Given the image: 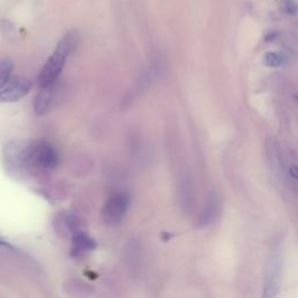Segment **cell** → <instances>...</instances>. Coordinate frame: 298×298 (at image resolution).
<instances>
[{"instance_id": "cell-1", "label": "cell", "mask_w": 298, "mask_h": 298, "mask_svg": "<svg viewBox=\"0 0 298 298\" xmlns=\"http://www.w3.org/2000/svg\"><path fill=\"white\" fill-rule=\"evenodd\" d=\"M78 35L76 31H69L57 43L54 53L45 63L39 74V84L41 88L59 82L66 60L77 47Z\"/></svg>"}, {"instance_id": "cell-2", "label": "cell", "mask_w": 298, "mask_h": 298, "mask_svg": "<svg viewBox=\"0 0 298 298\" xmlns=\"http://www.w3.org/2000/svg\"><path fill=\"white\" fill-rule=\"evenodd\" d=\"M31 141L13 140L5 144L2 150V162L11 177L26 179L33 177L30 164Z\"/></svg>"}, {"instance_id": "cell-3", "label": "cell", "mask_w": 298, "mask_h": 298, "mask_svg": "<svg viewBox=\"0 0 298 298\" xmlns=\"http://www.w3.org/2000/svg\"><path fill=\"white\" fill-rule=\"evenodd\" d=\"M31 168L33 175L54 170L59 166V154L47 141H31L30 148Z\"/></svg>"}, {"instance_id": "cell-4", "label": "cell", "mask_w": 298, "mask_h": 298, "mask_svg": "<svg viewBox=\"0 0 298 298\" xmlns=\"http://www.w3.org/2000/svg\"><path fill=\"white\" fill-rule=\"evenodd\" d=\"M131 205V196L126 191H120L106 202L103 207V221L110 226H117L125 219Z\"/></svg>"}, {"instance_id": "cell-5", "label": "cell", "mask_w": 298, "mask_h": 298, "mask_svg": "<svg viewBox=\"0 0 298 298\" xmlns=\"http://www.w3.org/2000/svg\"><path fill=\"white\" fill-rule=\"evenodd\" d=\"M31 89V82L22 76L11 77L10 80L0 88V103H13L20 100Z\"/></svg>"}, {"instance_id": "cell-6", "label": "cell", "mask_w": 298, "mask_h": 298, "mask_svg": "<svg viewBox=\"0 0 298 298\" xmlns=\"http://www.w3.org/2000/svg\"><path fill=\"white\" fill-rule=\"evenodd\" d=\"M61 94H62V88H61L59 82L41 88V91L36 95L35 102H34L35 114L43 115L48 113L50 110H53L54 106L59 103Z\"/></svg>"}, {"instance_id": "cell-7", "label": "cell", "mask_w": 298, "mask_h": 298, "mask_svg": "<svg viewBox=\"0 0 298 298\" xmlns=\"http://www.w3.org/2000/svg\"><path fill=\"white\" fill-rule=\"evenodd\" d=\"M97 244L84 230L76 231L71 234V254L79 256L89 251H94Z\"/></svg>"}, {"instance_id": "cell-8", "label": "cell", "mask_w": 298, "mask_h": 298, "mask_svg": "<svg viewBox=\"0 0 298 298\" xmlns=\"http://www.w3.org/2000/svg\"><path fill=\"white\" fill-rule=\"evenodd\" d=\"M218 198H217L216 193L212 192L209 197V201H207V204L205 206L203 213H202L201 219H199V225L201 226H206V225L211 224V222L215 220L217 213H218Z\"/></svg>"}, {"instance_id": "cell-9", "label": "cell", "mask_w": 298, "mask_h": 298, "mask_svg": "<svg viewBox=\"0 0 298 298\" xmlns=\"http://www.w3.org/2000/svg\"><path fill=\"white\" fill-rule=\"evenodd\" d=\"M14 64L10 59L0 60V88L5 85L12 77Z\"/></svg>"}, {"instance_id": "cell-10", "label": "cell", "mask_w": 298, "mask_h": 298, "mask_svg": "<svg viewBox=\"0 0 298 298\" xmlns=\"http://www.w3.org/2000/svg\"><path fill=\"white\" fill-rule=\"evenodd\" d=\"M265 63L268 66H280L283 63H285V56L282 53H275V51H270L267 53L265 56Z\"/></svg>"}, {"instance_id": "cell-11", "label": "cell", "mask_w": 298, "mask_h": 298, "mask_svg": "<svg viewBox=\"0 0 298 298\" xmlns=\"http://www.w3.org/2000/svg\"><path fill=\"white\" fill-rule=\"evenodd\" d=\"M281 10L289 16H296L298 13V5L295 0H280Z\"/></svg>"}, {"instance_id": "cell-12", "label": "cell", "mask_w": 298, "mask_h": 298, "mask_svg": "<svg viewBox=\"0 0 298 298\" xmlns=\"http://www.w3.org/2000/svg\"><path fill=\"white\" fill-rule=\"evenodd\" d=\"M289 173L294 179H298V167L297 166H291L289 168Z\"/></svg>"}, {"instance_id": "cell-13", "label": "cell", "mask_w": 298, "mask_h": 298, "mask_svg": "<svg viewBox=\"0 0 298 298\" xmlns=\"http://www.w3.org/2000/svg\"><path fill=\"white\" fill-rule=\"evenodd\" d=\"M275 36H276V34H275V33L268 34V35L266 36V39H265V40H266V41H267V42H268V41H273V40L275 39Z\"/></svg>"}, {"instance_id": "cell-14", "label": "cell", "mask_w": 298, "mask_h": 298, "mask_svg": "<svg viewBox=\"0 0 298 298\" xmlns=\"http://www.w3.org/2000/svg\"><path fill=\"white\" fill-rule=\"evenodd\" d=\"M296 98H297V100H298V97H296Z\"/></svg>"}]
</instances>
